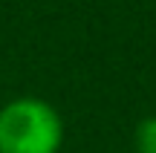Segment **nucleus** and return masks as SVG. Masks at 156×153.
<instances>
[{"instance_id": "f03ea898", "label": "nucleus", "mask_w": 156, "mask_h": 153, "mask_svg": "<svg viewBox=\"0 0 156 153\" xmlns=\"http://www.w3.org/2000/svg\"><path fill=\"white\" fill-rule=\"evenodd\" d=\"M133 144H136V153H156V116H147L136 124Z\"/></svg>"}, {"instance_id": "f257e3e1", "label": "nucleus", "mask_w": 156, "mask_h": 153, "mask_svg": "<svg viewBox=\"0 0 156 153\" xmlns=\"http://www.w3.org/2000/svg\"><path fill=\"white\" fill-rule=\"evenodd\" d=\"M64 119L49 101L23 96L0 107V153H58Z\"/></svg>"}]
</instances>
